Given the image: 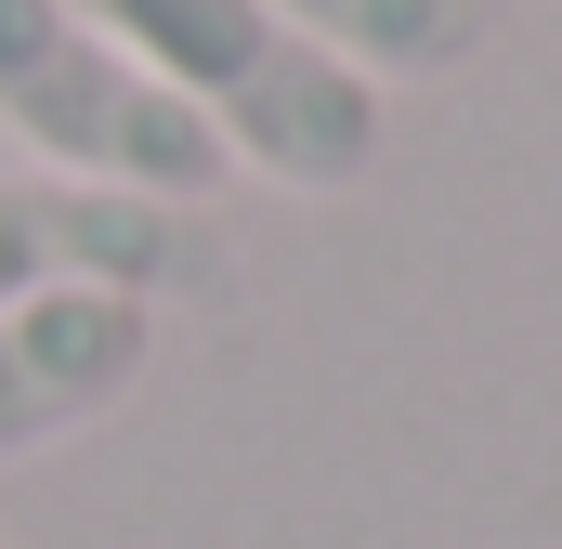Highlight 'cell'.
Wrapping results in <instances>:
<instances>
[{
  "label": "cell",
  "mask_w": 562,
  "mask_h": 549,
  "mask_svg": "<svg viewBox=\"0 0 562 549\" xmlns=\"http://www.w3.org/2000/svg\"><path fill=\"white\" fill-rule=\"evenodd\" d=\"M144 79L223 144V170H262L288 197H340L380 157V79L314 53L262 0H79Z\"/></svg>",
  "instance_id": "obj_1"
},
{
  "label": "cell",
  "mask_w": 562,
  "mask_h": 549,
  "mask_svg": "<svg viewBox=\"0 0 562 549\" xmlns=\"http://www.w3.org/2000/svg\"><path fill=\"white\" fill-rule=\"evenodd\" d=\"M314 53H340L353 79H431L484 40V0H262Z\"/></svg>",
  "instance_id": "obj_5"
},
{
  "label": "cell",
  "mask_w": 562,
  "mask_h": 549,
  "mask_svg": "<svg viewBox=\"0 0 562 549\" xmlns=\"http://www.w3.org/2000/svg\"><path fill=\"white\" fill-rule=\"evenodd\" d=\"M157 367V301L132 288H53L0 314V471L92 432V418Z\"/></svg>",
  "instance_id": "obj_4"
},
{
  "label": "cell",
  "mask_w": 562,
  "mask_h": 549,
  "mask_svg": "<svg viewBox=\"0 0 562 549\" xmlns=\"http://www.w3.org/2000/svg\"><path fill=\"white\" fill-rule=\"evenodd\" d=\"M0 132L53 183H105V197H157V210H196L223 183V144L79 0H0Z\"/></svg>",
  "instance_id": "obj_2"
},
{
  "label": "cell",
  "mask_w": 562,
  "mask_h": 549,
  "mask_svg": "<svg viewBox=\"0 0 562 549\" xmlns=\"http://www.w3.org/2000/svg\"><path fill=\"white\" fill-rule=\"evenodd\" d=\"M210 236L196 210H157V197H105V183H53V170H0V314L13 301H53V288H196Z\"/></svg>",
  "instance_id": "obj_3"
}]
</instances>
